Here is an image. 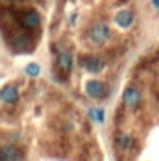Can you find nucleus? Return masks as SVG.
<instances>
[{"label": "nucleus", "instance_id": "obj_1", "mask_svg": "<svg viewBox=\"0 0 159 161\" xmlns=\"http://www.w3.org/2000/svg\"><path fill=\"white\" fill-rule=\"evenodd\" d=\"M109 38H111V28L103 21L94 23L90 26V30H88V40L92 41L94 45H103V43L109 41Z\"/></svg>", "mask_w": 159, "mask_h": 161}, {"label": "nucleus", "instance_id": "obj_2", "mask_svg": "<svg viewBox=\"0 0 159 161\" xmlns=\"http://www.w3.org/2000/svg\"><path fill=\"white\" fill-rule=\"evenodd\" d=\"M84 94L92 99H103L109 94V90H107V84L99 79H88L84 82Z\"/></svg>", "mask_w": 159, "mask_h": 161}, {"label": "nucleus", "instance_id": "obj_3", "mask_svg": "<svg viewBox=\"0 0 159 161\" xmlns=\"http://www.w3.org/2000/svg\"><path fill=\"white\" fill-rule=\"evenodd\" d=\"M56 69L62 73V75H69L71 73V69H73V54H71V51H68V49H60L58 53H56Z\"/></svg>", "mask_w": 159, "mask_h": 161}, {"label": "nucleus", "instance_id": "obj_4", "mask_svg": "<svg viewBox=\"0 0 159 161\" xmlns=\"http://www.w3.org/2000/svg\"><path fill=\"white\" fill-rule=\"evenodd\" d=\"M122 103L129 109H137L142 103V92L137 86H125L122 92Z\"/></svg>", "mask_w": 159, "mask_h": 161}, {"label": "nucleus", "instance_id": "obj_5", "mask_svg": "<svg viewBox=\"0 0 159 161\" xmlns=\"http://www.w3.org/2000/svg\"><path fill=\"white\" fill-rule=\"evenodd\" d=\"M19 23H21L25 28H28V30H36V28H40L41 26L40 11H36V9H26V11H23V13L19 15Z\"/></svg>", "mask_w": 159, "mask_h": 161}, {"label": "nucleus", "instance_id": "obj_6", "mask_svg": "<svg viewBox=\"0 0 159 161\" xmlns=\"http://www.w3.org/2000/svg\"><path fill=\"white\" fill-rule=\"evenodd\" d=\"M80 66H82L88 73H101L107 64H105L103 58L94 56V54H88V56H82V58H80Z\"/></svg>", "mask_w": 159, "mask_h": 161}, {"label": "nucleus", "instance_id": "obj_7", "mask_svg": "<svg viewBox=\"0 0 159 161\" xmlns=\"http://www.w3.org/2000/svg\"><path fill=\"white\" fill-rule=\"evenodd\" d=\"M133 23H135V13H133L131 9H120L118 13L114 15V25H116L118 28H122V30L131 28Z\"/></svg>", "mask_w": 159, "mask_h": 161}, {"label": "nucleus", "instance_id": "obj_8", "mask_svg": "<svg viewBox=\"0 0 159 161\" xmlns=\"http://www.w3.org/2000/svg\"><path fill=\"white\" fill-rule=\"evenodd\" d=\"M0 99H2V103H6V105L17 103V101H19V88H17L15 84L4 86V88L0 90Z\"/></svg>", "mask_w": 159, "mask_h": 161}, {"label": "nucleus", "instance_id": "obj_9", "mask_svg": "<svg viewBox=\"0 0 159 161\" xmlns=\"http://www.w3.org/2000/svg\"><path fill=\"white\" fill-rule=\"evenodd\" d=\"M21 158H23L21 150L13 144H8V146L0 148V161H19Z\"/></svg>", "mask_w": 159, "mask_h": 161}, {"label": "nucleus", "instance_id": "obj_10", "mask_svg": "<svg viewBox=\"0 0 159 161\" xmlns=\"http://www.w3.org/2000/svg\"><path fill=\"white\" fill-rule=\"evenodd\" d=\"M116 144H118L120 150L129 152V150H133V148H135L137 139H135V135H131V133H120L118 139H116Z\"/></svg>", "mask_w": 159, "mask_h": 161}, {"label": "nucleus", "instance_id": "obj_11", "mask_svg": "<svg viewBox=\"0 0 159 161\" xmlns=\"http://www.w3.org/2000/svg\"><path fill=\"white\" fill-rule=\"evenodd\" d=\"M105 109L103 107H92L90 111H88V116H90V120L96 122V124H103L105 122Z\"/></svg>", "mask_w": 159, "mask_h": 161}, {"label": "nucleus", "instance_id": "obj_12", "mask_svg": "<svg viewBox=\"0 0 159 161\" xmlns=\"http://www.w3.org/2000/svg\"><path fill=\"white\" fill-rule=\"evenodd\" d=\"M25 75H26V77H30V79L40 77V75H41V66H40V64H36V62L26 64V66H25Z\"/></svg>", "mask_w": 159, "mask_h": 161}, {"label": "nucleus", "instance_id": "obj_13", "mask_svg": "<svg viewBox=\"0 0 159 161\" xmlns=\"http://www.w3.org/2000/svg\"><path fill=\"white\" fill-rule=\"evenodd\" d=\"M17 49H21V51H25V49H28V45H30V40L25 36V34H19V36H15L13 41H11Z\"/></svg>", "mask_w": 159, "mask_h": 161}, {"label": "nucleus", "instance_id": "obj_14", "mask_svg": "<svg viewBox=\"0 0 159 161\" xmlns=\"http://www.w3.org/2000/svg\"><path fill=\"white\" fill-rule=\"evenodd\" d=\"M152 4H154V6H156V8L159 9V0H152Z\"/></svg>", "mask_w": 159, "mask_h": 161}, {"label": "nucleus", "instance_id": "obj_15", "mask_svg": "<svg viewBox=\"0 0 159 161\" xmlns=\"http://www.w3.org/2000/svg\"><path fill=\"white\" fill-rule=\"evenodd\" d=\"M0 2H4V4H11V2H15V0H0Z\"/></svg>", "mask_w": 159, "mask_h": 161}]
</instances>
